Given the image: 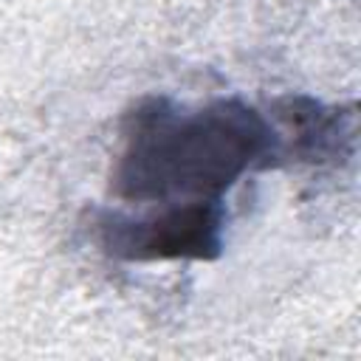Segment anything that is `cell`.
<instances>
[{
    "instance_id": "obj_1",
    "label": "cell",
    "mask_w": 361,
    "mask_h": 361,
    "mask_svg": "<svg viewBox=\"0 0 361 361\" xmlns=\"http://www.w3.org/2000/svg\"><path fill=\"white\" fill-rule=\"evenodd\" d=\"M113 192L124 200L186 206L223 203V192L248 169L285 155L274 124L240 99L183 107L144 99L127 113Z\"/></svg>"
},
{
    "instance_id": "obj_2",
    "label": "cell",
    "mask_w": 361,
    "mask_h": 361,
    "mask_svg": "<svg viewBox=\"0 0 361 361\" xmlns=\"http://www.w3.org/2000/svg\"><path fill=\"white\" fill-rule=\"evenodd\" d=\"M226 209L223 203L164 206L147 217L110 212L99 220L102 243L124 259H178L217 257L223 248Z\"/></svg>"
}]
</instances>
